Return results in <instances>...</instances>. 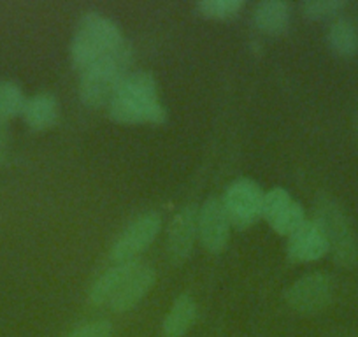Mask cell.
Masks as SVG:
<instances>
[{
	"instance_id": "obj_18",
	"label": "cell",
	"mask_w": 358,
	"mask_h": 337,
	"mask_svg": "<svg viewBox=\"0 0 358 337\" xmlns=\"http://www.w3.org/2000/svg\"><path fill=\"white\" fill-rule=\"evenodd\" d=\"M244 8L243 0H201L195 4L199 15L208 20H230Z\"/></svg>"
},
{
	"instance_id": "obj_17",
	"label": "cell",
	"mask_w": 358,
	"mask_h": 337,
	"mask_svg": "<svg viewBox=\"0 0 358 337\" xmlns=\"http://www.w3.org/2000/svg\"><path fill=\"white\" fill-rule=\"evenodd\" d=\"M27 99L22 88L13 81H0V116L8 120L23 115Z\"/></svg>"
},
{
	"instance_id": "obj_1",
	"label": "cell",
	"mask_w": 358,
	"mask_h": 337,
	"mask_svg": "<svg viewBox=\"0 0 358 337\" xmlns=\"http://www.w3.org/2000/svg\"><path fill=\"white\" fill-rule=\"evenodd\" d=\"M108 108L109 116L125 125H160L167 120V111L158 102L157 81L146 71L129 72Z\"/></svg>"
},
{
	"instance_id": "obj_16",
	"label": "cell",
	"mask_w": 358,
	"mask_h": 337,
	"mask_svg": "<svg viewBox=\"0 0 358 337\" xmlns=\"http://www.w3.org/2000/svg\"><path fill=\"white\" fill-rule=\"evenodd\" d=\"M330 50L343 58H351L358 53V27L350 18H337L327 34Z\"/></svg>"
},
{
	"instance_id": "obj_2",
	"label": "cell",
	"mask_w": 358,
	"mask_h": 337,
	"mask_svg": "<svg viewBox=\"0 0 358 337\" xmlns=\"http://www.w3.org/2000/svg\"><path fill=\"white\" fill-rule=\"evenodd\" d=\"M132 64V46L127 41L109 51L106 57L85 72L79 79V99L88 108H102L111 104L123 78Z\"/></svg>"
},
{
	"instance_id": "obj_11",
	"label": "cell",
	"mask_w": 358,
	"mask_h": 337,
	"mask_svg": "<svg viewBox=\"0 0 358 337\" xmlns=\"http://www.w3.org/2000/svg\"><path fill=\"white\" fill-rule=\"evenodd\" d=\"M143 267V264L139 260H132V262H123L116 264L113 269L106 271L94 285L90 288V304L94 306H104L109 304L113 297L120 292V288L130 280L136 271H139Z\"/></svg>"
},
{
	"instance_id": "obj_4",
	"label": "cell",
	"mask_w": 358,
	"mask_h": 337,
	"mask_svg": "<svg viewBox=\"0 0 358 337\" xmlns=\"http://www.w3.org/2000/svg\"><path fill=\"white\" fill-rule=\"evenodd\" d=\"M316 223L329 241V251L337 266L350 267L358 264V237L344 209L330 197H320L316 204Z\"/></svg>"
},
{
	"instance_id": "obj_23",
	"label": "cell",
	"mask_w": 358,
	"mask_h": 337,
	"mask_svg": "<svg viewBox=\"0 0 358 337\" xmlns=\"http://www.w3.org/2000/svg\"><path fill=\"white\" fill-rule=\"evenodd\" d=\"M8 141H9L8 123H6V120L0 116V150H4V146L8 144Z\"/></svg>"
},
{
	"instance_id": "obj_15",
	"label": "cell",
	"mask_w": 358,
	"mask_h": 337,
	"mask_svg": "<svg viewBox=\"0 0 358 337\" xmlns=\"http://www.w3.org/2000/svg\"><path fill=\"white\" fill-rule=\"evenodd\" d=\"M197 304L190 295H179L164 320L165 337H183L194 325Z\"/></svg>"
},
{
	"instance_id": "obj_3",
	"label": "cell",
	"mask_w": 358,
	"mask_h": 337,
	"mask_svg": "<svg viewBox=\"0 0 358 337\" xmlns=\"http://www.w3.org/2000/svg\"><path fill=\"white\" fill-rule=\"evenodd\" d=\"M123 41L125 39L116 23L99 13H88L81 18L72 39V65L79 72H85Z\"/></svg>"
},
{
	"instance_id": "obj_10",
	"label": "cell",
	"mask_w": 358,
	"mask_h": 337,
	"mask_svg": "<svg viewBox=\"0 0 358 337\" xmlns=\"http://www.w3.org/2000/svg\"><path fill=\"white\" fill-rule=\"evenodd\" d=\"M329 253V241L316 222H306L288 237V259L297 264L316 262Z\"/></svg>"
},
{
	"instance_id": "obj_21",
	"label": "cell",
	"mask_w": 358,
	"mask_h": 337,
	"mask_svg": "<svg viewBox=\"0 0 358 337\" xmlns=\"http://www.w3.org/2000/svg\"><path fill=\"white\" fill-rule=\"evenodd\" d=\"M306 222H308V220H306L304 209H302V206L299 204V202L294 201L290 208H288L271 227H273L274 232H278L280 236L290 237L292 234L297 232Z\"/></svg>"
},
{
	"instance_id": "obj_7",
	"label": "cell",
	"mask_w": 358,
	"mask_h": 337,
	"mask_svg": "<svg viewBox=\"0 0 358 337\" xmlns=\"http://www.w3.org/2000/svg\"><path fill=\"white\" fill-rule=\"evenodd\" d=\"M334 295L332 280L323 273H313L295 281L287 292V302L294 311L315 315L330 304Z\"/></svg>"
},
{
	"instance_id": "obj_12",
	"label": "cell",
	"mask_w": 358,
	"mask_h": 337,
	"mask_svg": "<svg viewBox=\"0 0 358 337\" xmlns=\"http://www.w3.org/2000/svg\"><path fill=\"white\" fill-rule=\"evenodd\" d=\"M155 281H157V273L151 267L143 266L120 288L118 294L109 301V306H111V309L115 313L130 311L153 288Z\"/></svg>"
},
{
	"instance_id": "obj_6",
	"label": "cell",
	"mask_w": 358,
	"mask_h": 337,
	"mask_svg": "<svg viewBox=\"0 0 358 337\" xmlns=\"http://www.w3.org/2000/svg\"><path fill=\"white\" fill-rule=\"evenodd\" d=\"M162 229V218L157 213H146L130 223L125 232L116 239L111 250V259L116 264L132 262L150 246Z\"/></svg>"
},
{
	"instance_id": "obj_24",
	"label": "cell",
	"mask_w": 358,
	"mask_h": 337,
	"mask_svg": "<svg viewBox=\"0 0 358 337\" xmlns=\"http://www.w3.org/2000/svg\"><path fill=\"white\" fill-rule=\"evenodd\" d=\"M6 162V153H4V150H0V165L4 164Z\"/></svg>"
},
{
	"instance_id": "obj_9",
	"label": "cell",
	"mask_w": 358,
	"mask_h": 337,
	"mask_svg": "<svg viewBox=\"0 0 358 337\" xmlns=\"http://www.w3.org/2000/svg\"><path fill=\"white\" fill-rule=\"evenodd\" d=\"M199 237V209L197 206H187L178 213L169 227L167 255L174 266L188 260Z\"/></svg>"
},
{
	"instance_id": "obj_22",
	"label": "cell",
	"mask_w": 358,
	"mask_h": 337,
	"mask_svg": "<svg viewBox=\"0 0 358 337\" xmlns=\"http://www.w3.org/2000/svg\"><path fill=\"white\" fill-rule=\"evenodd\" d=\"M113 332L115 330L108 320H99V322L78 327L71 334H67V337H113Z\"/></svg>"
},
{
	"instance_id": "obj_19",
	"label": "cell",
	"mask_w": 358,
	"mask_h": 337,
	"mask_svg": "<svg viewBox=\"0 0 358 337\" xmlns=\"http://www.w3.org/2000/svg\"><path fill=\"white\" fill-rule=\"evenodd\" d=\"M294 199L290 197L285 188H273L264 195V208H262V218H265V222L268 225H273L285 211L292 206Z\"/></svg>"
},
{
	"instance_id": "obj_13",
	"label": "cell",
	"mask_w": 358,
	"mask_h": 337,
	"mask_svg": "<svg viewBox=\"0 0 358 337\" xmlns=\"http://www.w3.org/2000/svg\"><path fill=\"white\" fill-rule=\"evenodd\" d=\"M23 120L32 130L43 132V130L55 127L58 120V102L51 94H37L27 99L25 109H23Z\"/></svg>"
},
{
	"instance_id": "obj_5",
	"label": "cell",
	"mask_w": 358,
	"mask_h": 337,
	"mask_svg": "<svg viewBox=\"0 0 358 337\" xmlns=\"http://www.w3.org/2000/svg\"><path fill=\"white\" fill-rule=\"evenodd\" d=\"M264 195L262 188L253 180L243 178L234 181L223 197L230 225L241 230L255 225L262 218Z\"/></svg>"
},
{
	"instance_id": "obj_14",
	"label": "cell",
	"mask_w": 358,
	"mask_h": 337,
	"mask_svg": "<svg viewBox=\"0 0 358 337\" xmlns=\"http://www.w3.org/2000/svg\"><path fill=\"white\" fill-rule=\"evenodd\" d=\"M253 20L257 29L268 36H278L287 30L290 22V8L283 0H265L255 8Z\"/></svg>"
},
{
	"instance_id": "obj_20",
	"label": "cell",
	"mask_w": 358,
	"mask_h": 337,
	"mask_svg": "<svg viewBox=\"0 0 358 337\" xmlns=\"http://www.w3.org/2000/svg\"><path fill=\"white\" fill-rule=\"evenodd\" d=\"M346 6L344 0H306L301 4V11L309 20H325L339 15Z\"/></svg>"
},
{
	"instance_id": "obj_8",
	"label": "cell",
	"mask_w": 358,
	"mask_h": 337,
	"mask_svg": "<svg viewBox=\"0 0 358 337\" xmlns=\"http://www.w3.org/2000/svg\"><path fill=\"white\" fill-rule=\"evenodd\" d=\"M230 220L223 199L209 197L199 209V239L209 253H222L229 244Z\"/></svg>"
}]
</instances>
